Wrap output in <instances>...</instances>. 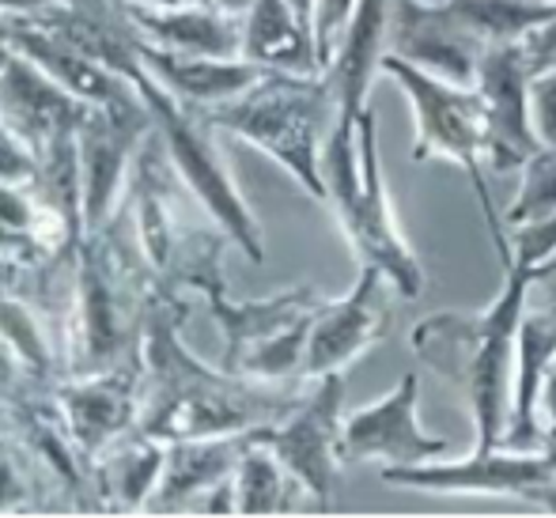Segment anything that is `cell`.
Returning <instances> with one entry per match:
<instances>
[{
    "mask_svg": "<svg viewBox=\"0 0 556 518\" xmlns=\"http://www.w3.org/2000/svg\"><path fill=\"white\" fill-rule=\"evenodd\" d=\"M549 269L534 265H504V292L484 311L462 314L443 311L417 321L409 333L413 352L425 367L451 382L473 413V451L504 446L507 416H511L515 359H519V329L527 318L530 292Z\"/></svg>",
    "mask_w": 556,
    "mask_h": 518,
    "instance_id": "1",
    "label": "cell"
},
{
    "mask_svg": "<svg viewBox=\"0 0 556 518\" xmlns=\"http://www.w3.org/2000/svg\"><path fill=\"white\" fill-rule=\"evenodd\" d=\"M220 132L254 144L277 160L303 190L326 205L323 148L337 122V91L326 73H269L265 68L242 96L205 110Z\"/></svg>",
    "mask_w": 556,
    "mask_h": 518,
    "instance_id": "2",
    "label": "cell"
},
{
    "mask_svg": "<svg viewBox=\"0 0 556 518\" xmlns=\"http://www.w3.org/2000/svg\"><path fill=\"white\" fill-rule=\"evenodd\" d=\"M117 73L125 80H132V88L140 91V99L148 103L155 117V129L163 137V148H167L170 163H175L182 186L193 193V198L205 205V212L213 216V224L227 231L231 247H239L242 254L250 257L254 265L265 262V239H262V224L250 212L247 198H242L239 182L227 170L220 148H216V137L220 132L213 122H208L205 110L186 106L182 99H175L144 65L137 61V53L117 65Z\"/></svg>",
    "mask_w": 556,
    "mask_h": 518,
    "instance_id": "3",
    "label": "cell"
},
{
    "mask_svg": "<svg viewBox=\"0 0 556 518\" xmlns=\"http://www.w3.org/2000/svg\"><path fill=\"white\" fill-rule=\"evenodd\" d=\"M382 73L394 76L397 88L409 96L413 117H417V140H413V160H451L466 170L469 186L477 193L484 227L492 235V247L500 254V265L511 262V242H507L504 219L492 209L489 193V163H484V99L477 88L466 84H451L443 76H432L425 68L409 65V61L387 53L382 58Z\"/></svg>",
    "mask_w": 556,
    "mask_h": 518,
    "instance_id": "4",
    "label": "cell"
},
{
    "mask_svg": "<svg viewBox=\"0 0 556 518\" xmlns=\"http://www.w3.org/2000/svg\"><path fill=\"white\" fill-rule=\"evenodd\" d=\"M224 333V367L231 375L269 387H300L307 367V341L326 295L315 285H295L269 300L235 303L231 295H205Z\"/></svg>",
    "mask_w": 556,
    "mask_h": 518,
    "instance_id": "5",
    "label": "cell"
},
{
    "mask_svg": "<svg viewBox=\"0 0 556 518\" xmlns=\"http://www.w3.org/2000/svg\"><path fill=\"white\" fill-rule=\"evenodd\" d=\"M330 212L341 224L359 265H379L394 280L402 300H417L425 292V265L417 262L409 239L397 227L394 209H390L387 178H382L379 160V117H375L371 106L359 117V178L344 193L330 198Z\"/></svg>",
    "mask_w": 556,
    "mask_h": 518,
    "instance_id": "6",
    "label": "cell"
},
{
    "mask_svg": "<svg viewBox=\"0 0 556 518\" xmlns=\"http://www.w3.org/2000/svg\"><path fill=\"white\" fill-rule=\"evenodd\" d=\"M265 443L295 477L303 496L318 511H333L341 492V435H344V371L307 379L295 405L280 420L265 424Z\"/></svg>",
    "mask_w": 556,
    "mask_h": 518,
    "instance_id": "7",
    "label": "cell"
},
{
    "mask_svg": "<svg viewBox=\"0 0 556 518\" xmlns=\"http://www.w3.org/2000/svg\"><path fill=\"white\" fill-rule=\"evenodd\" d=\"M155 117L140 91L129 88L106 103H91L80 125V190H84V235L103 231L122 212L132 163L144 148Z\"/></svg>",
    "mask_w": 556,
    "mask_h": 518,
    "instance_id": "8",
    "label": "cell"
},
{
    "mask_svg": "<svg viewBox=\"0 0 556 518\" xmlns=\"http://www.w3.org/2000/svg\"><path fill=\"white\" fill-rule=\"evenodd\" d=\"M382 481L417 492H473V496H511L553 511L556 496V454L538 451H473L462 462H425V466L382 469Z\"/></svg>",
    "mask_w": 556,
    "mask_h": 518,
    "instance_id": "9",
    "label": "cell"
},
{
    "mask_svg": "<svg viewBox=\"0 0 556 518\" xmlns=\"http://www.w3.org/2000/svg\"><path fill=\"white\" fill-rule=\"evenodd\" d=\"M394 300H397L394 280L379 265H359V277L352 285V292L341 295V300H326L315 314L303 379L344 371L367 349L387 341L390 326H394Z\"/></svg>",
    "mask_w": 556,
    "mask_h": 518,
    "instance_id": "10",
    "label": "cell"
},
{
    "mask_svg": "<svg viewBox=\"0 0 556 518\" xmlns=\"http://www.w3.org/2000/svg\"><path fill=\"white\" fill-rule=\"evenodd\" d=\"M417 402H420V379L417 375H402L390 394H382L379 402L344 416V435H341L344 466L379 462L382 469H405V466H425L432 458H443L451 451V439L432 435V431L420 428Z\"/></svg>",
    "mask_w": 556,
    "mask_h": 518,
    "instance_id": "11",
    "label": "cell"
},
{
    "mask_svg": "<svg viewBox=\"0 0 556 518\" xmlns=\"http://www.w3.org/2000/svg\"><path fill=\"white\" fill-rule=\"evenodd\" d=\"M538 76L534 61L522 42L492 46L477 68V84L484 99V163L489 170H522V163L542 148L530 117V80Z\"/></svg>",
    "mask_w": 556,
    "mask_h": 518,
    "instance_id": "12",
    "label": "cell"
},
{
    "mask_svg": "<svg viewBox=\"0 0 556 518\" xmlns=\"http://www.w3.org/2000/svg\"><path fill=\"white\" fill-rule=\"evenodd\" d=\"M88 110H91L88 99L61 88L35 61L0 42V122L30 148V155L38 163L61 140L80 132Z\"/></svg>",
    "mask_w": 556,
    "mask_h": 518,
    "instance_id": "13",
    "label": "cell"
},
{
    "mask_svg": "<svg viewBox=\"0 0 556 518\" xmlns=\"http://www.w3.org/2000/svg\"><path fill=\"white\" fill-rule=\"evenodd\" d=\"M53 397H58V409L65 416L76 446L96 462L114 439L137 428L140 397H144V367L122 364L111 371L61 375L53 382Z\"/></svg>",
    "mask_w": 556,
    "mask_h": 518,
    "instance_id": "14",
    "label": "cell"
},
{
    "mask_svg": "<svg viewBox=\"0 0 556 518\" xmlns=\"http://www.w3.org/2000/svg\"><path fill=\"white\" fill-rule=\"evenodd\" d=\"M387 53L425 68L432 76H443L451 84H477L484 50L454 23L446 4L428 0H390L387 23Z\"/></svg>",
    "mask_w": 556,
    "mask_h": 518,
    "instance_id": "15",
    "label": "cell"
},
{
    "mask_svg": "<svg viewBox=\"0 0 556 518\" xmlns=\"http://www.w3.org/2000/svg\"><path fill=\"white\" fill-rule=\"evenodd\" d=\"M125 20L144 42L175 53H201V58H242V12L224 0L182 8H148L132 0H117Z\"/></svg>",
    "mask_w": 556,
    "mask_h": 518,
    "instance_id": "16",
    "label": "cell"
},
{
    "mask_svg": "<svg viewBox=\"0 0 556 518\" xmlns=\"http://www.w3.org/2000/svg\"><path fill=\"white\" fill-rule=\"evenodd\" d=\"M0 42L20 50L23 58L35 61L42 73H50L61 88L88 99V103H106V99L122 96V91L129 88V80H125L122 73H114L96 53L76 46L73 38L58 35V30L46 27L35 15H4V20H0Z\"/></svg>",
    "mask_w": 556,
    "mask_h": 518,
    "instance_id": "17",
    "label": "cell"
},
{
    "mask_svg": "<svg viewBox=\"0 0 556 518\" xmlns=\"http://www.w3.org/2000/svg\"><path fill=\"white\" fill-rule=\"evenodd\" d=\"M257 428L231 431V435H201V439H170L167 462L148 496V515H170L182 511L190 500H205L216 484H224L239 466V454L254 439Z\"/></svg>",
    "mask_w": 556,
    "mask_h": 518,
    "instance_id": "18",
    "label": "cell"
},
{
    "mask_svg": "<svg viewBox=\"0 0 556 518\" xmlns=\"http://www.w3.org/2000/svg\"><path fill=\"white\" fill-rule=\"evenodd\" d=\"M132 53L170 96L198 110H213L227 103V99L242 96L265 73V68L250 65L242 58H201V53L160 50V46L144 42L140 35L132 42Z\"/></svg>",
    "mask_w": 556,
    "mask_h": 518,
    "instance_id": "19",
    "label": "cell"
},
{
    "mask_svg": "<svg viewBox=\"0 0 556 518\" xmlns=\"http://www.w3.org/2000/svg\"><path fill=\"white\" fill-rule=\"evenodd\" d=\"M387 23L390 0H356L344 35L337 42L326 76L337 91V117L341 122H359L367 110V91H371L375 73H382L387 58Z\"/></svg>",
    "mask_w": 556,
    "mask_h": 518,
    "instance_id": "20",
    "label": "cell"
},
{
    "mask_svg": "<svg viewBox=\"0 0 556 518\" xmlns=\"http://www.w3.org/2000/svg\"><path fill=\"white\" fill-rule=\"evenodd\" d=\"M242 61L269 73H323L315 27L288 0H247L242 8Z\"/></svg>",
    "mask_w": 556,
    "mask_h": 518,
    "instance_id": "21",
    "label": "cell"
},
{
    "mask_svg": "<svg viewBox=\"0 0 556 518\" xmlns=\"http://www.w3.org/2000/svg\"><path fill=\"white\" fill-rule=\"evenodd\" d=\"M167 462V439L148 435L132 428L114 439L96 462H91V481H96V507L111 515L144 511L155 481Z\"/></svg>",
    "mask_w": 556,
    "mask_h": 518,
    "instance_id": "22",
    "label": "cell"
},
{
    "mask_svg": "<svg viewBox=\"0 0 556 518\" xmlns=\"http://www.w3.org/2000/svg\"><path fill=\"white\" fill-rule=\"evenodd\" d=\"M265 428L254 431L247 451L239 454V466L231 473L235 489V515H280L292 511V496L303 492L295 477L285 469V462L273 454V446L262 435Z\"/></svg>",
    "mask_w": 556,
    "mask_h": 518,
    "instance_id": "23",
    "label": "cell"
},
{
    "mask_svg": "<svg viewBox=\"0 0 556 518\" xmlns=\"http://www.w3.org/2000/svg\"><path fill=\"white\" fill-rule=\"evenodd\" d=\"M556 209V148H538L522 163V186L511 209L504 212V227H522L530 219H542Z\"/></svg>",
    "mask_w": 556,
    "mask_h": 518,
    "instance_id": "24",
    "label": "cell"
},
{
    "mask_svg": "<svg viewBox=\"0 0 556 518\" xmlns=\"http://www.w3.org/2000/svg\"><path fill=\"white\" fill-rule=\"evenodd\" d=\"M507 242H511V262L534 265V269H549V262L556 257V209L542 219H530V224H522V227H511V231H507Z\"/></svg>",
    "mask_w": 556,
    "mask_h": 518,
    "instance_id": "25",
    "label": "cell"
},
{
    "mask_svg": "<svg viewBox=\"0 0 556 518\" xmlns=\"http://www.w3.org/2000/svg\"><path fill=\"white\" fill-rule=\"evenodd\" d=\"M38 489L23 462L0 443V515L4 511H38Z\"/></svg>",
    "mask_w": 556,
    "mask_h": 518,
    "instance_id": "26",
    "label": "cell"
},
{
    "mask_svg": "<svg viewBox=\"0 0 556 518\" xmlns=\"http://www.w3.org/2000/svg\"><path fill=\"white\" fill-rule=\"evenodd\" d=\"M530 117L542 148H556V65L530 80Z\"/></svg>",
    "mask_w": 556,
    "mask_h": 518,
    "instance_id": "27",
    "label": "cell"
},
{
    "mask_svg": "<svg viewBox=\"0 0 556 518\" xmlns=\"http://www.w3.org/2000/svg\"><path fill=\"white\" fill-rule=\"evenodd\" d=\"M352 8H356V0H315V42H318V58H323V73L330 65L337 42H341Z\"/></svg>",
    "mask_w": 556,
    "mask_h": 518,
    "instance_id": "28",
    "label": "cell"
},
{
    "mask_svg": "<svg viewBox=\"0 0 556 518\" xmlns=\"http://www.w3.org/2000/svg\"><path fill=\"white\" fill-rule=\"evenodd\" d=\"M38 175V160L30 155V148L0 122V182H27Z\"/></svg>",
    "mask_w": 556,
    "mask_h": 518,
    "instance_id": "29",
    "label": "cell"
},
{
    "mask_svg": "<svg viewBox=\"0 0 556 518\" xmlns=\"http://www.w3.org/2000/svg\"><path fill=\"white\" fill-rule=\"evenodd\" d=\"M522 50H527V58L534 61L538 73L556 65V0H553V15H549V20L522 38Z\"/></svg>",
    "mask_w": 556,
    "mask_h": 518,
    "instance_id": "30",
    "label": "cell"
},
{
    "mask_svg": "<svg viewBox=\"0 0 556 518\" xmlns=\"http://www.w3.org/2000/svg\"><path fill=\"white\" fill-rule=\"evenodd\" d=\"M538 424H542V435L545 431H556V356L545 367L542 390H538Z\"/></svg>",
    "mask_w": 556,
    "mask_h": 518,
    "instance_id": "31",
    "label": "cell"
},
{
    "mask_svg": "<svg viewBox=\"0 0 556 518\" xmlns=\"http://www.w3.org/2000/svg\"><path fill=\"white\" fill-rule=\"evenodd\" d=\"M132 4H148V8H182V4H205V0H132Z\"/></svg>",
    "mask_w": 556,
    "mask_h": 518,
    "instance_id": "32",
    "label": "cell"
},
{
    "mask_svg": "<svg viewBox=\"0 0 556 518\" xmlns=\"http://www.w3.org/2000/svg\"><path fill=\"white\" fill-rule=\"evenodd\" d=\"M288 4H292L295 12H300L303 20H307L311 27H315V0H288Z\"/></svg>",
    "mask_w": 556,
    "mask_h": 518,
    "instance_id": "33",
    "label": "cell"
},
{
    "mask_svg": "<svg viewBox=\"0 0 556 518\" xmlns=\"http://www.w3.org/2000/svg\"><path fill=\"white\" fill-rule=\"evenodd\" d=\"M542 285H545V295H549V300H556V257L549 262V273H545Z\"/></svg>",
    "mask_w": 556,
    "mask_h": 518,
    "instance_id": "34",
    "label": "cell"
},
{
    "mask_svg": "<svg viewBox=\"0 0 556 518\" xmlns=\"http://www.w3.org/2000/svg\"><path fill=\"white\" fill-rule=\"evenodd\" d=\"M542 446H549V451L556 454V431H545V439H542ZM553 515H556V496H553Z\"/></svg>",
    "mask_w": 556,
    "mask_h": 518,
    "instance_id": "35",
    "label": "cell"
}]
</instances>
